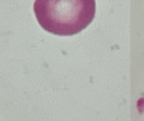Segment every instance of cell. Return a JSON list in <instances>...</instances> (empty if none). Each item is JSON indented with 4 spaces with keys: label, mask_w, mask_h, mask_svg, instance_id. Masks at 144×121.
<instances>
[{
    "label": "cell",
    "mask_w": 144,
    "mask_h": 121,
    "mask_svg": "<svg viewBox=\"0 0 144 121\" xmlns=\"http://www.w3.org/2000/svg\"><path fill=\"white\" fill-rule=\"evenodd\" d=\"M40 25L57 35H73L90 25L95 16V0H35Z\"/></svg>",
    "instance_id": "1"
}]
</instances>
